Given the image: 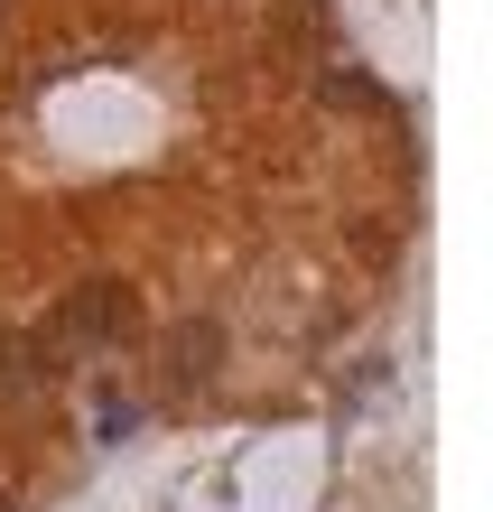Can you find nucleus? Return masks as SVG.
Segmentation results:
<instances>
[{
	"mask_svg": "<svg viewBox=\"0 0 493 512\" xmlns=\"http://www.w3.org/2000/svg\"><path fill=\"white\" fill-rule=\"evenodd\" d=\"M56 382V354L38 336H0V401H28V391Z\"/></svg>",
	"mask_w": 493,
	"mask_h": 512,
	"instance_id": "obj_3",
	"label": "nucleus"
},
{
	"mask_svg": "<svg viewBox=\"0 0 493 512\" xmlns=\"http://www.w3.org/2000/svg\"><path fill=\"white\" fill-rule=\"evenodd\" d=\"M94 429H103V438H131V429H140V410H131V401H121V391H112V401L94 410Z\"/></svg>",
	"mask_w": 493,
	"mask_h": 512,
	"instance_id": "obj_4",
	"label": "nucleus"
},
{
	"mask_svg": "<svg viewBox=\"0 0 493 512\" xmlns=\"http://www.w3.org/2000/svg\"><path fill=\"white\" fill-rule=\"evenodd\" d=\"M131 336H140V298L121 289V280H75L47 308V326H38V345L56 354V364H94V354L131 345Z\"/></svg>",
	"mask_w": 493,
	"mask_h": 512,
	"instance_id": "obj_1",
	"label": "nucleus"
},
{
	"mask_svg": "<svg viewBox=\"0 0 493 512\" xmlns=\"http://www.w3.org/2000/svg\"><path fill=\"white\" fill-rule=\"evenodd\" d=\"M214 364H224V326H214V317H187V326L168 336V391L214 382Z\"/></svg>",
	"mask_w": 493,
	"mask_h": 512,
	"instance_id": "obj_2",
	"label": "nucleus"
}]
</instances>
